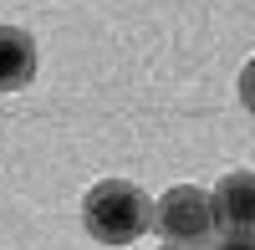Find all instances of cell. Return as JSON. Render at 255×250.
I'll return each mask as SVG.
<instances>
[{
	"instance_id": "cell-1",
	"label": "cell",
	"mask_w": 255,
	"mask_h": 250,
	"mask_svg": "<svg viewBox=\"0 0 255 250\" xmlns=\"http://www.w3.org/2000/svg\"><path fill=\"white\" fill-rule=\"evenodd\" d=\"M148 220H153V199L128 179H102L82 199V230L97 245H133Z\"/></svg>"
},
{
	"instance_id": "cell-2",
	"label": "cell",
	"mask_w": 255,
	"mask_h": 250,
	"mask_svg": "<svg viewBox=\"0 0 255 250\" xmlns=\"http://www.w3.org/2000/svg\"><path fill=\"white\" fill-rule=\"evenodd\" d=\"M163 245H179V250H204L209 235H215V210H209V194L194 189V184H174L168 194H158L153 204V220Z\"/></svg>"
},
{
	"instance_id": "cell-3",
	"label": "cell",
	"mask_w": 255,
	"mask_h": 250,
	"mask_svg": "<svg viewBox=\"0 0 255 250\" xmlns=\"http://www.w3.org/2000/svg\"><path fill=\"white\" fill-rule=\"evenodd\" d=\"M250 194H255V179H250V169L225 174V179H220V189L209 194L215 225H225L230 235H250Z\"/></svg>"
},
{
	"instance_id": "cell-4",
	"label": "cell",
	"mask_w": 255,
	"mask_h": 250,
	"mask_svg": "<svg viewBox=\"0 0 255 250\" xmlns=\"http://www.w3.org/2000/svg\"><path fill=\"white\" fill-rule=\"evenodd\" d=\"M36 77V41L20 26H0V92H20Z\"/></svg>"
},
{
	"instance_id": "cell-5",
	"label": "cell",
	"mask_w": 255,
	"mask_h": 250,
	"mask_svg": "<svg viewBox=\"0 0 255 250\" xmlns=\"http://www.w3.org/2000/svg\"><path fill=\"white\" fill-rule=\"evenodd\" d=\"M215 250H250V235H225Z\"/></svg>"
},
{
	"instance_id": "cell-6",
	"label": "cell",
	"mask_w": 255,
	"mask_h": 250,
	"mask_svg": "<svg viewBox=\"0 0 255 250\" xmlns=\"http://www.w3.org/2000/svg\"><path fill=\"white\" fill-rule=\"evenodd\" d=\"M163 250H179V245H163Z\"/></svg>"
}]
</instances>
